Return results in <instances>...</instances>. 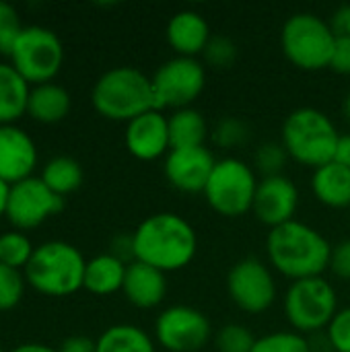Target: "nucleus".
Returning a JSON list of instances; mask_svg holds the SVG:
<instances>
[{
    "instance_id": "16",
    "label": "nucleus",
    "mask_w": 350,
    "mask_h": 352,
    "mask_svg": "<svg viewBox=\"0 0 350 352\" xmlns=\"http://www.w3.org/2000/svg\"><path fill=\"white\" fill-rule=\"evenodd\" d=\"M124 142L128 153L138 161H157L171 151L169 122L159 109H151L126 124Z\"/></svg>"
},
{
    "instance_id": "2",
    "label": "nucleus",
    "mask_w": 350,
    "mask_h": 352,
    "mask_svg": "<svg viewBox=\"0 0 350 352\" xmlns=\"http://www.w3.org/2000/svg\"><path fill=\"white\" fill-rule=\"evenodd\" d=\"M266 254L283 276L303 280L322 276L330 268L332 245L316 227L295 219L268 231Z\"/></svg>"
},
{
    "instance_id": "33",
    "label": "nucleus",
    "mask_w": 350,
    "mask_h": 352,
    "mask_svg": "<svg viewBox=\"0 0 350 352\" xmlns=\"http://www.w3.org/2000/svg\"><path fill=\"white\" fill-rule=\"evenodd\" d=\"M202 58L212 68H219V70L229 68L237 60V45L231 37L217 33L208 39V43L202 52Z\"/></svg>"
},
{
    "instance_id": "11",
    "label": "nucleus",
    "mask_w": 350,
    "mask_h": 352,
    "mask_svg": "<svg viewBox=\"0 0 350 352\" xmlns=\"http://www.w3.org/2000/svg\"><path fill=\"white\" fill-rule=\"evenodd\" d=\"M227 293L241 311L258 316L274 305L278 289L270 268L260 258L250 256L231 266L227 274Z\"/></svg>"
},
{
    "instance_id": "39",
    "label": "nucleus",
    "mask_w": 350,
    "mask_h": 352,
    "mask_svg": "<svg viewBox=\"0 0 350 352\" xmlns=\"http://www.w3.org/2000/svg\"><path fill=\"white\" fill-rule=\"evenodd\" d=\"M330 27L334 31L336 37H344V39H350V4H340L332 16H330Z\"/></svg>"
},
{
    "instance_id": "22",
    "label": "nucleus",
    "mask_w": 350,
    "mask_h": 352,
    "mask_svg": "<svg viewBox=\"0 0 350 352\" xmlns=\"http://www.w3.org/2000/svg\"><path fill=\"white\" fill-rule=\"evenodd\" d=\"M126 270H128V264H124L109 252L99 254V256L87 260L83 289H87L89 293L99 295V297L113 295V293L122 291Z\"/></svg>"
},
{
    "instance_id": "8",
    "label": "nucleus",
    "mask_w": 350,
    "mask_h": 352,
    "mask_svg": "<svg viewBox=\"0 0 350 352\" xmlns=\"http://www.w3.org/2000/svg\"><path fill=\"white\" fill-rule=\"evenodd\" d=\"M285 314L299 334H320L338 314L336 289L324 276L293 280L285 293Z\"/></svg>"
},
{
    "instance_id": "41",
    "label": "nucleus",
    "mask_w": 350,
    "mask_h": 352,
    "mask_svg": "<svg viewBox=\"0 0 350 352\" xmlns=\"http://www.w3.org/2000/svg\"><path fill=\"white\" fill-rule=\"evenodd\" d=\"M334 163L344 165L350 169V134H340L336 142V153H334Z\"/></svg>"
},
{
    "instance_id": "19",
    "label": "nucleus",
    "mask_w": 350,
    "mask_h": 352,
    "mask_svg": "<svg viewBox=\"0 0 350 352\" xmlns=\"http://www.w3.org/2000/svg\"><path fill=\"white\" fill-rule=\"evenodd\" d=\"M122 293L128 299V303H132L134 307L155 309L167 297V276L165 272L149 264L132 262L128 264Z\"/></svg>"
},
{
    "instance_id": "27",
    "label": "nucleus",
    "mask_w": 350,
    "mask_h": 352,
    "mask_svg": "<svg viewBox=\"0 0 350 352\" xmlns=\"http://www.w3.org/2000/svg\"><path fill=\"white\" fill-rule=\"evenodd\" d=\"M35 248L27 233L23 231H6L0 235V264L14 268V270H25L33 256Z\"/></svg>"
},
{
    "instance_id": "13",
    "label": "nucleus",
    "mask_w": 350,
    "mask_h": 352,
    "mask_svg": "<svg viewBox=\"0 0 350 352\" xmlns=\"http://www.w3.org/2000/svg\"><path fill=\"white\" fill-rule=\"evenodd\" d=\"M64 208V198L54 194L41 177H27L10 186L6 221L17 231H31Z\"/></svg>"
},
{
    "instance_id": "3",
    "label": "nucleus",
    "mask_w": 350,
    "mask_h": 352,
    "mask_svg": "<svg viewBox=\"0 0 350 352\" xmlns=\"http://www.w3.org/2000/svg\"><path fill=\"white\" fill-rule=\"evenodd\" d=\"M91 103L105 120L128 124L130 120L155 109L151 76L134 66L109 68L93 85Z\"/></svg>"
},
{
    "instance_id": "10",
    "label": "nucleus",
    "mask_w": 350,
    "mask_h": 352,
    "mask_svg": "<svg viewBox=\"0 0 350 352\" xmlns=\"http://www.w3.org/2000/svg\"><path fill=\"white\" fill-rule=\"evenodd\" d=\"M155 109H184L202 95L206 87V68L198 58L175 56L163 62L151 76Z\"/></svg>"
},
{
    "instance_id": "24",
    "label": "nucleus",
    "mask_w": 350,
    "mask_h": 352,
    "mask_svg": "<svg viewBox=\"0 0 350 352\" xmlns=\"http://www.w3.org/2000/svg\"><path fill=\"white\" fill-rule=\"evenodd\" d=\"M171 148H192L204 146L210 130L204 116L194 107H184L167 116Z\"/></svg>"
},
{
    "instance_id": "25",
    "label": "nucleus",
    "mask_w": 350,
    "mask_h": 352,
    "mask_svg": "<svg viewBox=\"0 0 350 352\" xmlns=\"http://www.w3.org/2000/svg\"><path fill=\"white\" fill-rule=\"evenodd\" d=\"M97 352H157L146 330L134 324H116L97 338Z\"/></svg>"
},
{
    "instance_id": "15",
    "label": "nucleus",
    "mask_w": 350,
    "mask_h": 352,
    "mask_svg": "<svg viewBox=\"0 0 350 352\" xmlns=\"http://www.w3.org/2000/svg\"><path fill=\"white\" fill-rule=\"evenodd\" d=\"M217 165V159L210 148L206 146H192V148H171L165 157V177L167 182L184 192V194H198L204 192L210 173Z\"/></svg>"
},
{
    "instance_id": "4",
    "label": "nucleus",
    "mask_w": 350,
    "mask_h": 352,
    "mask_svg": "<svg viewBox=\"0 0 350 352\" xmlns=\"http://www.w3.org/2000/svg\"><path fill=\"white\" fill-rule=\"evenodd\" d=\"M85 256L68 241H45L35 248L23 274L31 289L45 297H68L83 289Z\"/></svg>"
},
{
    "instance_id": "42",
    "label": "nucleus",
    "mask_w": 350,
    "mask_h": 352,
    "mask_svg": "<svg viewBox=\"0 0 350 352\" xmlns=\"http://www.w3.org/2000/svg\"><path fill=\"white\" fill-rule=\"evenodd\" d=\"M10 352H58V349H52V346L41 344V342H25V344L14 346Z\"/></svg>"
},
{
    "instance_id": "18",
    "label": "nucleus",
    "mask_w": 350,
    "mask_h": 352,
    "mask_svg": "<svg viewBox=\"0 0 350 352\" xmlns=\"http://www.w3.org/2000/svg\"><path fill=\"white\" fill-rule=\"evenodd\" d=\"M167 43L177 56L184 58H196L202 56L208 39L212 37L208 21L198 10H179L175 12L165 29Z\"/></svg>"
},
{
    "instance_id": "17",
    "label": "nucleus",
    "mask_w": 350,
    "mask_h": 352,
    "mask_svg": "<svg viewBox=\"0 0 350 352\" xmlns=\"http://www.w3.org/2000/svg\"><path fill=\"white\" fill-rule=\"evenodd\" d=\"M37 165V146L19 126H0V179L14 186L33 177Z\"/></svg>"
},
{
    "instance_id": "5",
    "label": "nucleus",
    "mask_w": 350,
    "mask_h": 352,
    "mask_svg": "<svg viewBox=\"0 0 350 352\" xmlns=\"http://www.w3.org/2000/svg\"><path fill=\"white\" fill-rule=\"evenodd\" d=\"M340 134L334 122L316 107H297L283 122V146L289 157L305 167H322L334 161Z\"/></svg>"
},
{
    "instance_id": "31",
    "label": "nucleus",
    "mask_w": 350,
    "mask_h": 352,
    "mask_svg": "<svg viewBox=\"0 0 350 352\" xmlns=\"http://www.w3.org/2000/svg\"><path fill=\"white\" fill-rule=\"evenodd\" d=\"M256 336L243 324H225L217 336L215 346L219 352H252L256 346Z\"/></svg>"
},
{
    "instance_id": "34",
    "label": "nucleus",
    "mask_w": 350,
    "mask_h": 352,
    "mask_svg": "<svg viewBox=\"0 0 350 352\" xmlns=\"http://www.w3.org/2000/svg\"><path fill=\"white\" fill-rule=\"evenodd\" d=\"M25 25H21V16L17 12L14 6H10L8 2L0 0V54L2 56H10L21 31Z\"/></svg>"
},
{
    "instance_id": "36",
    "label": "nucleus",
    "mask_w": 350,
    "mask_h": 352,
    "mask_svg": "<svg viewBox=\"0 0 350 352\" xmlns=\"http://www.w3.org/2000/svg\"><path fill=\"white\" fill-rule=\"evenodd\" d=\"M330 270L336 278L350 280V239H342L332 248Z\"/></svg>"
},
{
    "instance_id": "12",
    "label": "nucleus",
    "mask_w": 350,
    "mask_h": 352,
    "mask_svg": "<svg viewBox=\"0 0 350 352\" xmlns=\"http://www.w3.org/2000/svg\"><path fill=\"white\" fill-rule=\"evenodd\" d=\"M210 338V320L190 305H171L155 322V340L167 352H198Z\"/></svg>"
},
{
    "instance_id": "45",
    "label": "nucleus",
    "mask_w": 350,
    "mask_h": 352,
    "mask_svg": "<svg viewBox=\"0 0 350 352\" xmlns=\"http://www.w3.org/2000/svg\"><path fill=\"white\" fill-rule=\"evenodd\" d=\"M0 352H4V349H2V344H0Z\"/></svg>"
},
{
    "instance_id": "21",
    "label": "nucleus",
    "mask_w": 350,
    "mask_h": 352,
    "mask_svg": "<svg viewBox=\"0 0 350 352\" xmlns=\"http://www.w3.org/2000/svg\"><path fill=\"white\" fill-rule=\"evenodd\" d=\"M311 190L328 208H350V169L334 161L314 169Z\"/></svg>"
},
{
    "instance_id": "14",
    "label": "nucleus",
    "mask_w": 350,
    "mask_h": 352,
    "mask_svg": "<svg viewBox=\"0 0 350 352\" xmlns=\"http://www.w3.org/2000/svg\"><path fill=\"white\" fill-rule=\"evenodd\" d=\"M299 208V190L295 182L287 175L262 177L258 182L252 212L260 223L274 229L285 223L295 221Z\"/></svg>"
},
{
    "instance_id": "26",
    "label": "nucleus",
    "mask_w": 350,
    "mask_h": 352,
    "mask_svg": "<svg viewBox=\"0 0 350 352\" xmlns=\"http://www.w3.org/2000/svg\"><path fill=\"white\" fill-rule=\"evenodd\" d=\"M39 177L43 179V184L54 194L64 198L83 186L85 173H83V167L76 159H72L68 155H58V157H52L43 165V171Z\"/></svg>"
},
{
    "instance_id": "30",
    "label": "nucleus",
    "mask_w": 350,
    "mask_h": 352,
    "mask_svg": "<svg viewBox=\"0 0 350 352\" xmlns=\"http://www.w3.org/2000/svg\"><path fill=\"white\" fill-rule=\"evenodd\" d=\"M252 352H314L311 342L299 332H270L256 340Z\"/></svg>"
},
{
    "instance_id": "6",
    "label": "nucleus",
    "mask_w": 350,
    "mask_h": 352,
    "mask_svg": "<svg viewBox=\"0 0 350 352\" xmlns=\"http://www.w3.org/2000/svg\"><path fill=\"white\" fill-rule=\"evenodd\" d=\"M336 35L330 23L316 12H295L281 29V47L291 64L301 70L330 68Z\"/></svg>"
},
{
    "instance_id": "7",
    "label": "nucleus",
    "mask_w": 350,
    "mask_h": 352,
    "mask_svg": "<svg viewBox=\"0 0 350 352\" xmlns=\"http://www.w3.org/2000/svg\"><path fill=\"white\" fill-rule=\"evenodd\" d=\"M258 182L256 171L245 161L225 157L217 161L202 194L217 214L237 219L252 210Z\"/></svg>"
},
{
    "instance_id": "28",
    "label": "nucleus",
    "mask_w": 350,
    "mask_h": 352,
    "mask_svg": "<svg viewBox=\"0 0 350 352\" xmlns=\"http://www.w3.org/2000/svg\"><path fill=\"white\" fill-rule=\"evenodd\" d=\"M210 138L219 148L231 151V148L243 146L252 138V130L243 120L227 116L215 124V128L210 130Z\"/></svg>"
},
{
    "instance_id": "32",
    "label": "nucleus",
    "mask_w": 350,
    "mask_h": 352,
    "mask_svg": "<svg viewBox=\"0 0 350 352\" xmlns=\"http://www.w3.org/2000/svg\"><path fill=\"white\" fill-rule=\"evenodd\" d=\"M25 274L23 270L8 268L0 264V311L14 309L25 295Z\"/></svg>"
},
{
    "instance_id": "23",
    "label": "nucleus",
    "mask_w": 350,
    "mask_h": 352,
    "mask_svg": "<svg viewBox=\"0 0 350 352\" xmlns=\"http://www.w3.org/2000/svg\"><path fill=\"white\" fill-rule=\"evenodd\" d=\"M31 85L10 62H0V126L14 124L27 113Z\"/></svg>"
},
{
    "instance_id": "44",
    "label": "nucleus",
    "mask_w": 350,
    "mask_h": 352,
    "mask_svg": "<svg viewBox=\"0 0 350 352\" xmlns=\"http://www.w3.org/2000/svg\"><path fill=\"white\" fill-rule=\"evenodd\" d=\"M344 116L349 118L350 122V93L347 95V99H344Z\"/></svg>"
},
{
    "instance_id": "1",
    "label": "nucleus",
    "mask_w": 350,
    "mask_h": 352,
    "mask_svg": "<svg viewBox=\"0 0 350 352\" xmlns=\"http://www.w3.org/2000/svg\"><path fill=\"white\" fill-rule=\"evenodd\" d=\"M136 262L165 274L186 268L198 254L196 229L177 212H155L132 233Z\"/></svg>"
},
{
    "instance_id": "38",
    "label": "nucleus",
    "mask_w": 350,
    "mask_h": 352,
    "mask_svg": "<svg viewBox=\"0 0 350 352\" xmlns=\"http://www.w3.org/2000/svg\"><path fill=\"white\" fill-rule=\"evenodd\" d=\"M109 254H111V256H116L118 260H122L124 264H132V262H136L132 233H130V235H118V237H113V239H111V243H109Z\"/></svg>"
},
{
    "instance_id": "40",
    "label": "nucleus",
    "mask_w": 350,
    "mask_h": 352,
    "mask_svg": "<svg viewBox=\"0 0 350 352\" xmlns=\"http://www.w3.org/2000/svg\"><path fill=\"white\" fill-rule=\"evenodd\" d=\"M58 352H97V340L89 338V336H68L62 344Z\"/></svg>"
},
{
    "instance_id": "20",
    "label": "nucleus",
    "mask_w": 350,
    "mask_h": 352,
    "mask_svg": "<svg viewBox=\"0 0 350 352\" xmlns=\"http://www.w3.org/2000/svg\"><path fill=\"white\" fill-rule=\"evenodd\" d=\"M70 93L58 82H43L31 87L27 113L39 124H58L70 113Z\"/></svg>"
},
{
    "instance_id": "37",
    "label": "nucleus",
    "mask_w": 350,
    "mask_h": 352,
    "mask_svg": "<svg viewBox=\"0 0 350 352\" xmlns=\"http://www.w3.org/2000/svg\"><path fill=\"white\" fill-rule=\"evenodd\" d=\"M330 68L338 74H350V39L336 37Z\"/></svg>"
},
{
    "instance_id": "9",
    "label": "nucleus",
    "mask_w": 350,
    "mask_h": 352,
    "mask_svg": "<svg viewBox=\"0 0 350 352\" xmlns=\"http://www.w3.org/2000/svg\"><path fill=\"white\" fill-rule=\"evenodd\" d=\"M10 64L29 85L54 82L64 64V45L47 27L27 25L23 27L10 56Z\"/></svg>"
},
{
    "instance_id": "29",
    "label": "nucleus",
    "mask_w": 350,
    "mask_h": 352,
    "mask_svg": "<svg viewBox=\"0 0 350 352\" xmlns=\"http://www.w3.org/2000/svg\"><path fill=\"white\" fill-rule=\"evenodd\" d=\"M289 159L291 157H289L287 148L283 146V142L270 140L256 148L254 165L262 173V177H274V175H283Z\"/></svg>"
},
{
    "instance_id": "43",
    "label": "nucleus",
    "mask_w": 350,
    "mask_h": 352,
    "mask_svg": "<svg viewBox=\"0 0 350 352\" xmlns=\"http://www.w3.org/2000/svg\"><path fill=\"white\" fill-rule=\"evenodd\" d=\"M8 196H10V186L0 179V219L6 217V206H8Z\"/></svg>"
},
{
    "instance_id": "35",
    "label": "nucleus",
    "mask_w": 350,
    "mask_h": 352,
    "mask_svg": "<svg viewBox=\"0 0 350 352\" xmlns=\"http://www.w3.org/2000/svg\"><path fill=\"white\" fill-rule=\"evenodd\" d=\"M326 338L334 352H350V307L338 309L326 328Z\"/></svg>"
}]
</instances>
